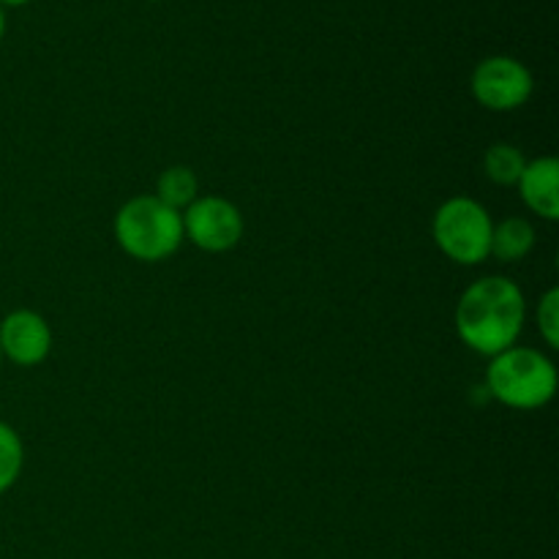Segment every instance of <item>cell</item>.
<instances>
[{
    "mask_svg": "<svg viewBox=\"0 0 559 559\" xmlns=\"http://www.w3.org/2000/svg\"><path fill=\"white\" fill-rule=\"evenodd\" d=\"M0 364H3V353H0Z\"/></svg>",
    "mask_w": 559,
    "mask_h": 559,
    "instance_id": "e0dca14e",
    "label": "cell"
},
{
    "mask_svg": "<svg viewBox=\"0 0 559 559\" xmlns=\"http://www.w3.org/2000/svg\"><path fill=\"white\" fill-rule=\"evenodd\" d=\"M0 353L14 366L33 369L52 353V328L33 309L11 311L0 322Z\"/></svg>",
    "mask_w": 559,
    "mask_h": 559,
    "instance_id": "52a82bcc",
    "label": "cell"
},
{
    "mask_svg": "<svg viewBox=\"0 0 559 559\" xmlns=\"http://www.w3.org/2000/svg\"><path fill=\"white\" fill-rule=\"evenodd\" d=\"M533 249H535L533 222H527V218L522 216H508L495 224L489 257L511 265V262H522Z\"/></svg>",
    "mask_w": 559,
    "mask_h": 559,
    "instance_id": "9c48e42d",
    "label": "cell"
},
{
    "mask_svg": "<svg viewBox=\"0 0 559 559\" xmlns=\"http://www.w3.org/2000/svg\"><path fill=\"white\" fill-rule=\"evenodd\" d=\"M156 197L164 205L183 213L200 197V180H197L194 169L183 167V164L164 169L156 180Z\"/></svg>",
    "mask_w": 559,
    "mask_h": 559,
    "instance_id": "30bf717a",
    "label": "cell"
},
{
    "mask_svg": "<svg viewBox=\"0 0 559 559\" xmlns=\"http://www.w3.org/2000/svg\"><path fill=\"white\" fill-rule=\"evenodd\" d=\"M22 467H25L22 437L16 435L14 426L0 420V495H5L20 480Z\"/></svg>",
    "mask_w": 559,
    "mask_h": 559,
    "instance_id": "7c38bea8",
    "label": "cell"
},
{
    "mask_svg": "<svg viewBox=\"0 0 559 559\" xmlns=\"http://www.w3.org/2000/svg\"><path fill=\"white\" fill-rule=\"evenodd\" d=\"M115 240L136 262H164L183 246V216L156 194L131 197L115 213Z\"/></svg>",
    "mask_w": 559,
    "mask_h": 559,
    "instance_id": "3957f363",
    "label": "cell"
},
{
    "mask_svg": "<svg viewBox=\"0 0 559 559\" xmlns=\"http://www.w3.org/2000/svg\"><path fill=\"white\" fill-rule=\"evenodd\" d=\"M453 322L464 347L495 358L516 347L527 322V298L513 278L484 276L464 289Z\"/></svg>",
    "mask_w": 559,
    "mask_h": 559,
    "instance_id": "6da1fadb",
    "label": "cell"
},
{
    "mask_svg": "<svg viewBox=\"0 0 559 559\" xmlns=\"http://www.w3.org/2000/svg\"><path fill=\"white\" fill-rule=\"evenodd\" d=\"M3 36H5V9L0 5V41H3Z\"/></svg>",
    "mask_w": 559,
    "mask_h": 559,
    "instance_id": "9a60e30c",
    "label": "cell"
},
{
    "mask_svg": "<svg viewBox=\"0 0 559 559\" xmlns=\"http://www.w3.org/2000/svg\"><path fill=\"white\" fill-rule=\"evenodd\" d=\"M535 322H538L540 338L546 342V347L557 349L559 347V289L551 287L546 289L544 298H540L538 311H535Z\"/></svg>",
    "mask_w": 559,
    "mask_h": 559,
    "instance_id": "4fadbf2b",
    "label": "cell"
},
{
    "mask_svg": "<svg viewBox=\"0 0 559 559\" xmlns=\"http://www.w3.org/2000/svg\"><path fill=\"white\" fill-rule=\"evenodd\" d=\"M530 158L511 142H497L486 151L484 173L497 186H516Z\"/></svg>",
    "mask_w": 559,
    "mask_h": 559,
    "instance_id": "8fae6325",
    "label": "cell"
},
{
    "mask_svg": "<svg viewBox=\"0 0 559 559\" xmlns=\"http://www.w3.org/2000/svg\"><path fill=\"white\" fill-rule=\"evenodd\" d=\"M147 3H162V0H147Z\"/></svg>",
    "mask_w": 559,
    "mask_h": 559,
    "instance_id": "2e32d148",
    "label": "cell"
},
{
    "mask_svg": "<svg viewBox=\"0 0 559 559\" xmlns=\"http://www.w3.org/2000/svg\"><path fill=\"white\" fill-rule=\"evenodd\" d=\"M180 216H183V238L207 254H224L243 238V213L227 197H197Z\"/></svg>",
    "mask_w": 559,
    "mask_h": 559,
    "instance_id": "8992f818",
    "label": "cell"
},
{
    "mask_svg": "<svg viewBox=\"0 0 559 559\" xmlns=\"http://www.w3.org/2000/svg\"><path fill=\"white\" fill-rule=\"evenodd\" d=\"M27 3H31V0H0L3 9H20V5H27Z\"/></svg>",
    "mask_w": 559,
    "mask_h": 559,
    "instance_id": "5bb4252c",
    "label": "cell"
},
{
    "mask_svg": "<svg viewBox=\"0 0 559 559\" xmlns=\"http://www.w3.org/2000/svg\"><path fill=\"white\" fill-rule=\"evenodd\" d=\"M522 202L544 222L559 218V162L555 156H538L527 162L519 178Z\"/></svg>",
    "mask_w": 559,
    "mask_h": 559,
    "instance_id": "ba28073f",
    "label": "cell"
},
{
    "mask_svg": "<svg viewBox=\"0 0 559 559\" xmlns=\"http://www.w3.org/2000/svg\"><path fill=\"white\" fill-rule=\"evenodd\" d=\"M475 102L489 112H513L533 98V71L511 55H489L480 60L469 76Z\"/></svg>",
    "mask_w": 559,
    "mask_h": 559,
    "instance_id": "5b68a950",
    "label": "cell"
},
{
    "mask_svg": "<svg viewBox=\"0 0 559 559\" xmlns=\"http://www.w3.org/2000/svg\"><path fill=\"white\" fill-rule=\"evenodd\" d=\"M495 218L473 197H451L437 207L431 218V235L442 254L464 267L489 260Z\"/></svg>",
    "mask_w": 559,
    "mask_h": 559,
    "instance_id": "277c9868",
    "label": "cell"
},
{
    "mask_svg": "<svg viewBox=\"0 0 559 559\" xmlns=\"http://www.w3.org/2000/svg\"><path fill=\"white\" fill-rule=\"evenodd\" d=\"M486 396L511 409H540L557 393V366L533 347H508L489 358L484 380Z\"/></svg>",
    "mask_w": 559,
    "mask_h": 559,
    "instance_id": "7a4b0ae2",
    "label": "cell"
}]
</instances>
